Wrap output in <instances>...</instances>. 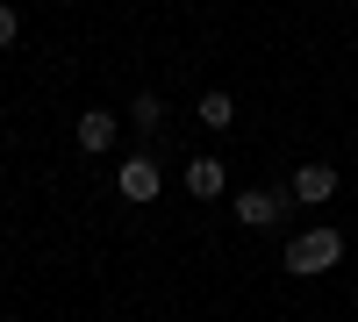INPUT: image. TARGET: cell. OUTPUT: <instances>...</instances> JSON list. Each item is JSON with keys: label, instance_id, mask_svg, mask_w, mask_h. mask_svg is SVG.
I'll list each match as a JSON object with an SVG mask.
<instances>
[{"label": "cell", "instance_id": "cell-4", "mask_svg": "<svg viewBox=\"0 0 358 322\" xmlns=\"http://www.w3.org/2000/svg\"><path fill=\"white\" fill-rule=\"evenodd\" d=\"M115 186H122V200H143V208H151V200H158V186H165V172H158L151 158L136 151V158H129L122 172H115Z\"/></svg>", "mask_w": 358, "mask_h": 322}, {"label": "cell", "instance_id": "cell-1", "mask_svg": "<svg viewBox=\"0 0 358 322\" xmlns=\"http://www.w3.org/2000/svg\"><path fill=\"white\" fill-rule=\"evenodd\" d=\"M280 265H287V279H322V272H337V265H344V229H330V222L301 229V237L280 251Z\"/></svg>", "mask_w": 358, "mask_h": 322}, {"label": "cell", "instance_id": "cell-3", "mask_svg": "<svg viewBox=\"0 0 358 322\" xmlns=\"http://www.w3.org/2000/svg\"><path fill=\"white\" fill-rule=\"evenodd\" d=\"M287 186H294V200L322 208V200H330V193L344 186V172H337V165H294V180H287Z\"/></svg>", "mask_w": 358, "mask_h": 322}, {"label": "cell", "instance_id": "cell-2", "mask_svg": "<svg viewBox=\"0 0 358 322\" xmlns=\"http://www.w3.org/2000/svg\"><path fill=\"white\" fill-rule=\"evenodd\" d=\"M287 208H294V186H251V193H236V200H229V215L244 222V229H273Z\"/></svg>", "mask_w": 358, "mask_h": 322}, {"label": "cell", "instance_id": "cell-6", "mask_svg": "<svg viewBox=\"0 0 358 322\" xmlns=\"http://www.w3.org/2000/svg\"><path fill=\"white\" fill-rule=\"evenodd\" d=\"M72 136H79V151H86V158H101L108 143H115V115H108V108H86Z\"/></svg>", "mask_w": 358, "mask_h": 322}, {"label": "cell", "instance_id": "cell-9", "mask_svg": "<svg viewBox=\"0 0 358 322\" xmlns=\"http://www.w3.org/2000/svg\"><path fill=\"white\" fill-rule=\"evenodd\" d=\"M15 36H22V15H15V8H0V50H8Z\"/></svg>", "mask_w": 358, "mask_h": 322}, {"label": "cell", "instance_id": "cell-5", "mask_svg": "<svg viewBox=\"0 0 358 322\" xmlns=\"http://www.w3.org/2000/svg\"><path fill=\"white\" fill-rule=\"evenodd\" d=\"M179 180H187V193H194V200H215V193L229 186V165H222V158H194Z\"/></svg>", "mask_w": 358, "mask_h": 322}, {"label": "cell", "instance_id": "cell-7", "mask_svg": "<svg viewBox=\"0 0 358 322\" xmlns=\"http://www.w3.org/2000/svg\"><path fill=\"white\" fill-rule=\"evenodd\" d=\"M201 122H208V129H229V122H236V94L208 86V94H201Z\"/></svg>", "mask_w": 358, "mask_h": 322}, {"label": "cell", "instance_id": "cell-8", "mask_svg": "<svg viewBox=\"0 0 358 322\" xmlns=\"http://www.w3.org/2000/svg\"><path fill=\"white\" fill-rule=\"evenodd\" d=\"M129 122H136V129H158V122H165V101H158V94H136V101H129Z\"/></svg>", "mask_w": 358, "mask_h": 322}]
</instances>
